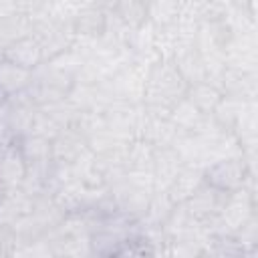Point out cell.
I'll return each instance as SVG.
<instances>
[{"instance_id": "6da1fadb", "label": "cell", "mask_w": 258, "mask_h": 258, "mask_svg": "<svg viewBox=\"0 0 258 258\" xmlns=\"http://www.w3.org/2000/svg\"><path fill=\"white\" fill-rule=\"evenodd\" d=\"M187 83L179 75L171 58H153L147 64L145 89H143V107L153 113L167 115L169 109L183 99Z\"/></svg>"}, {"instance_id": "7a4b0ae2", "label": "cell", "mask_w": 258, "mask_h": 258, "mask_svg": "<svg viewBox=\"0 0 258 258\" xmlns=\"http://www.w3.org/2000/svg\"><path fill=\"white\" fill-rule=\"evenodd\" d=\"M202 177L208 185L226 194H234L248 187V181L252 179V165L244 153L228 155L208 163L202 169Z\"/></svg>"}, {"instance_id": "3957f363", "label": "cell", "mask_w": 258, "mask_h": 258, "mask_svg": "<svg viewBox=\"0 0 258 258\" xmlns=\"http://www.w3.org/2000/svg\"><path fill=\"white\" fill-rule=\"evenodd\" d=\"M73 30L77 38H87V40H99L107 34L109 30V12L97 4H89L81 8L73 18Z\"/></svg>"}, {"instance_id": "277c9868", "label": "cell", "mask_w": 258, "mask_h": 258, "mask_svg": "<svg viewBox=\"0 0 258 258\" xmlns=\"http://www.w3.org/2000/svg\"><path fill=\"white\" fill-rule=\"evenodd\" d=\"M0 58L8 60L12 64H18L22 69H28V71H34L36 67H40L44 62V54L40 50V44L36 42V38L32 34L4 46L0 50Z\"/></svg>"}, {"instance_id": "5b68a950", "label": "cell", "mask_w": 258, "mask_h": 258, "mask_svg": "<svg viewBox=\"0 0 258 258\" xmlns=\"http://www.w3.org/2000/svg\"><path fill=\"white\" fill-rule=\"evenodd\" d=\"M125 30H137L149 24L147 0H117L109 10Z\"/></svg>"}, {"instance_id": "8992f818", "label": "cell", "mask_w": 258, "mask_h": 258, "mask_svg": "<svg viewBox=\"0 0 258 258\" xmlns=\"http://www.w3.org/2000/svg\"><path fill=\"white\" fill-rule=\"evenodd\" d=\"M34 30V20L30 14L18 10L0 18V50L24 36H30Z\"/></svg>"}, {"instance_id": "52a82bcc", "label": "cell", "mask_w": 258, "mask_h": 258, "mask_svg": "<svg viewBox=\"0 0 258 258\" xmlns=\"http://www.w3.org/2000/svg\"><path fill=\"white\" fill-rule=\"evenodd\" d=\"M32 79V71L22 69L18 64H12L8 60L0 58V87L12 97L18 93H24L30 85Z\"/></svg>"}, {"instance_id": "ba28073f", "label": "cell", "mask_w": 258, "mask_h": 258, "mask_svg": "<svg viewBox=\"0 0 258 258\" xmlns=\"http://www.w3.org/2000/svg\"><path fill=\"white\" fill-rule=\"evenodd\" d=\"M12 12H18V6L14 0H0V18L12 14Z\"/></svg>"}, {"instance_id": "9c48e42d", "label": "cell", "mask_w": 258, "mask_h": 258, "mask_svg": "<svg viewBox=\"0 0 258 258\" xmlns=\"http://www.w3.org/2000/svg\"><path fill=\"white\" fill-rule=\"evenodd\" d=\"M8 97H10V95H8V93H6V91L0 87V111L6 107V103H8Z\"/></svg>"}]
</instances>
